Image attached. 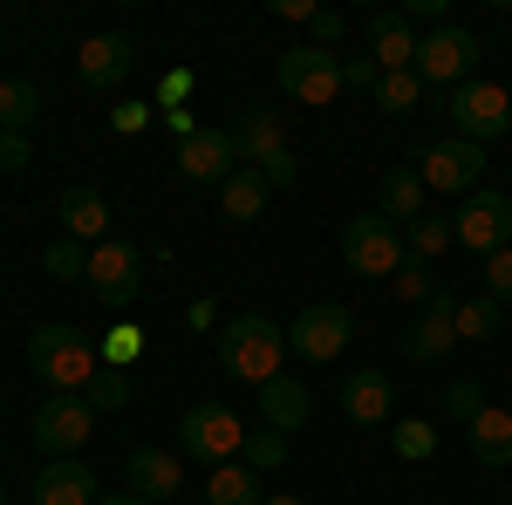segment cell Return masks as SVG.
<instances>
[{
  "instance_id": "ab89813d",
  "label": "cell",
  "mask_w": 512,
  "mask_h": 505,
  "mask_svg": "<svg viewBox=\"0 0 512 505\" xmlns=\"http://www.w3.org/2000/svg\"><path fill=\"white\" fill-rule=\"evenodd\" d=\"M35 164V144L21 130H0V171H28Z\"/></svg>"
},
{
  "instance_id": "cb8c5ba5",
  "label": "cell",
  "mask_w": 512,
  "mask_h": 505,
  "mask_svg": "<svg viewBox=\"0 0 512 505\" xmlns=\"http://www.w3.org/2000/svg\"><path fill=\"white\" fill-rule=\"evenodd\" d=\"M267 198H274V185H267L260 171H246V164L219 185V205H226V219H239V226H253V219L267 212Z\"/></svg>"
},
{
  "instance_id": "d590c367",
  "label": "cell",
  "mask_w": 512,
  "mask_h": 505,
  "mask_svg": "<svg viewBox=\"0 0 512 505\" xmlns=\"http://www.w3.org/2000/svg\"><path fill=\"white\" fill-rule=\"evenodd\" d=\"M137 355H144V328H137V321H117V328L103 335V362H110V369H130Z\"/></svg>"
},
{
  "instance_id": "ee69618b",
  "label": "cell",
  "mask_w": 512,
  "mask_h": 505,
  "mask_svg": "<svg viewBox=\"0 0 512 505\" xmlns=\"http://www.w3.org/2000/svg\"><path fill=\"white\" fill-rule=\"evenodd\" d=\"M185 96H192V69H164V82H158V103H164V110H178Z\"/></svg>"
},
{
  "instance_id": "4316f807",
  "label": "cell",
  "mask_w": 512,
  "mask_h": 505,
  "mask_svg": "<svg viewBox=\"0 0 512 505\" xmlns=\"http://www.w3.org/2000/svg\"><path fill=\"white\" fill-rule=\"evenodd\" d=\"M35 117H41V89L28 76H0V130H21L28 137Z\"/></svg>"
},
{
  "instance_id": "4fadbf2b",
  "label": "cell",
  "mask_w": 512,
  "mask_h": 505,
  "mask_svg": "<svg viewBox=\"0 0 512 505\" xmlns=\"http://www.w3.org/2000/svg\"><path fill=\"white\" fill-rule=\"evenodd\" d=\"M123 492L144 499V505H171L178 492H185V458H171V451H158V444L130 451V458H123Z\"/></svg>"
},
{
  "instance_id": "8d00e7d4",
  "label": "cell",
  "mask_w": 512,
  "mask_h": 505,
  "mask_svg": "<svg viewBox=\"0 0 512 505\" xmlns=\"http://www.w3.org/2000/svg\"><path fill=\"white\" fill-rule=\"evenodd\" d=\"M451 219H417V226H410V253H417V260H431V253H444V246H451Z\"/></svg>"
},
{
  "instance_id": "e0dca14e",
  "label": "cell",
  "mask_w": 512,
  "mask_h": 505,
  "mask_svg": "<svg viewBox=\"0 0 512 505\" xmlns=\"http://www.w3.org/2000/svg\"><path fill=\"white\" fill-rule=\"evenodd\" d=\"M362 41H369V62H376L383 76H396V69H417V28H410L396 7L369 14V21H362Z\"/></svg>"
},
{
  "instance_id": "7402d4cb",
  "label": "cell",
  "mask_w": 512,
  "mask_h": 505,
  "mask_svg": "<svg viewBox=\"0 0 512 505\" xmlns=\"http://www.w3.org/2000/svg\"><path fill=\"white\" fill-rule=\"evenodd\" d=\"M62 239H82V246H89V239H96V246L110 239V198L96 192V185H69V192H62Z\"/></svg>"
},
{
  "instance_id": "603a6c76",
  "label": "cell",
  "mask_w": 512,
  "mask_h": 505,
  "mask_svg": "<svg viewBox=\"0 0 512 505\" xmlns=\"http://www.w3.org/2000/svg\"><path fill=\"white\" fill-rule=\"evenodd\" d=\"M465 444H472L478 465H492V471L512 465V410H492V403H485L472 424H465Z\"/></svg>"
},
{
  "instance_id": "7dc6e473",
  "label": "cell",
  "mask_w": 512,
  "mask_h": 505,
  "mask_svg": "<svg viewBox=\"0 0 512 505\" xmlns=\"http://www.w3.org/2000/svg\"><path fill=\"white\" fill-rule=\"evenodd\" d=\"M96 505H144V499H130V492H103Z\"/></svg>"
},
{
  "instance_id": "1f68e13d",
  "label": "cell",
  "mask_w": 512,
  "mask_h": 505,
  "mask_svg": "<svg viewBox=\"0 0 512 505\" xmlns=\"http://www.w3.org/2000/svg\"><path fill=\"white\" fill-rule=\"evenodd\" d=\"M499 301H485V294H478V301H458V342H492V335H499Z\"/></svg>"
},
{
  "instance_id": "7c38bea8",
  "label": "cell",
  "mask_w": 512,
  "mask_h": 505,
  "mask_svg": "<svg viewBox=\"0 0 512 505\" xmlns=\"http://www.w3.org/2000/svg\"><path fill=\"white\" fill-rule=\"evenodd\" d=\"M478 178H485V144H465V137H444L424 151V192H451L472 198Z\"/></svg>"
},
{
  "instance_id": "3957f363",
  "label": "cell",
  "mask_w": 512,
  "mask_h": 505,
  "mask_svg": "<svg viewBox=\"0 0 512 505\" xmlns=\"http://www.w3.org/2000/svg\"><path fill=\"white\" fill-rule=\"evenodd\" d=\"M178 437H185V458L205 471L219 465H239V451H246V424H239V410H226V403H192L185 410V424H178Z\"/></svg>"
},
{
  "instance_id": "f6af8a7d",
  "label": "cell",
  "mask_w": 512,
  "mask_h": 505,
  "mask_svg": "<svg viewBox=\"0 0 512 505\" xmlns=\"http://www.w3.org/2000/svg\"><path fill=\"white\" fill-rule=\"evenodd\" d=\"M110 123H117V130H144V123H151V103H123Z\"/></svg>"
},
{
  "instance_id": "6da1fadb",
  "label": "cell",
  "mask_w": 512,
  "mask_h": 505,
  "mask_svg": "<svg viewBox=\"0 0 512 505\" xmlns=\"http://www.w3.org/2000/svg\"><path fill=\"white\" fill-rule=\"evenodd\" d=\"M28 369H35L55 396H82L89 376L103 369V349L82 335L76 321H41L35 335H28Z\"/></svg>"
},
{
  "instance_id": "9a60e30c",
  "label": "cell",
  "mask_w": 512,
  "mask_h": 505,
  "mask_svg": "<svg viewBox=\"0 0 512 505\" xmlns=\"http://www.w3.org/2000/svg\"><path fill=\"white\" fill-rule=\"evenodd\" d=\"M130 69H137V48H130V35H117V28H103V35H89L76 48V82L82 89H117V82H130Z\"/></svg>"
},
{
  "instance_id": "5b68a950",
  "label": "cell",
  "mask_w": 512,
  "mask_h": 505,
  "mask_svg": "<svg viewBox=\"0 0 512 505\" xmlns=\"http://www.w3.org/2000/svg\"><path fill=\"white\" fill-rule=\"evenodd\" d=\"M342 260H349V273L396 280V267H403V233H396L383 212H355L349 226H342Z\"/></svg>"
},
{
  "instance_id": "7bdbcfd3",
  "label": "cell",
  "mask_w": 512,
  "mask_h": 505,
  "mask_svg": "<svg viewBox=\"0 0 512 505\" xmlns=\"http://www.w3.org/2000/svg\"><path fill=\"white\" fill-rule=\"evenodd\" d=\"M396 14H403L410 28H417V21H431V28H444V21H451V7H444V0H403Z\"/></svg>"
},
{
  "instance_id": "30bf717a",
  "label": "cell",
  "mask_w": 512,
  "mask_h": 505,
  "mask_svg": "<svg viewBox=\"0 0 512 505\" xmlns=\"http://www.w3.org/2000/svg\"><path fill=\"white\" fill-rule=\"evenodd\" d=\"M355 335V314L335 308V301H315V308H301L287 321V355H301V362H335V355L349 349Z\"/></svg>"
},
{
  "instance_id": "8992f818",
  "label": "cell",
  "mask_w": 512,
  "mask_h": 505,
  "mask_svg": "<svg viewBox=\"0 0 512 505\" xmlns=\"http://www.w3.org/2000/svg\"><path fill=\"white\" fill-rule=\"evenodd\" d=\"M472 62H478V35L458 28V21L417 35V76H424V89H458V82H472Z\"/></svg>"
},
{
  "instance_id": "5bb4252c",
  "label": "cell",
  "mask_w": 512,
  "mask_h": 505,
  "mask_svg": "<svg viewBox=\"0 0 512 505\" xmlns=\"http://www.w3.org/2000/svg\"><path fill=\"white\" fill-rule=\"evenodd\" d=\"M458 349V301L437 287L431 308H417V321H403V355L410 362H444Z\"/></svg>"
},
{
  "instance_id": "f1b7e54d",
  "label": "cell",
  "mask_w": 512,
  "mask_h": 505,
  "mask_svg": "<svg viewBox=\"0 0 512 505\" xmlns=\"http://www.w3.org/2000/svg\"><path fill=\"white\" fill-rule=\"evenodd\" d=\"M239 465L246 471H280L287 465V430H246V451H239Z\"/></svg>"
},
{
  "instance_id": "2e32d148",
  "label": "cell",
  "mask_w": 512,
  "mask_h": 505,
  "mask_svg": "<svg viewBox=\"0 0 512 505\" xmlns=\"http://www.w3.org/2000/svg\"><path fill=\"white\" fill-rule=\"evenodd\" d=\"M239 171V151H233V130H192L178 144V178L185 185H226Z\"/></svg>"
},
{
  "instance_id": "681fc988",
  "label": "cell",
  "mask_w": 512,
  "mask_h": 505,
  "mask_svg": "<svg viewBox=\"0 0 512 505\" xmlns=\"http://www.w3.org/2000/svg\"><path fill=\"white\" fill-rule=\"evenodd\" d=\"M0 505H7V485H0Z\"/></svg>"
},
{
  "instance_id": "7a4b0ae2",
  "label": "cell",
  "mask_w": 512,
  "mask_h": 505,
  "mask_svg": "<svg viewBox=\"0 0 512 505\" xmlns=\"http://www.w3.org/2000/svg\"><path fill=\"white\" fill-rule=\"evenodd\" d=\"M219 369L233 376V383H274L280 369H287V328H280L274 314H233L226 328H219Z\"/></svg>"
},
{
  "instance_id": "bcb514c9",
  "label": "cell",
  "mask_w": 512,
  "mask_h": 505,
  "mask_svg": "<svg viewBox=\"0 0 512 505\" xmlns=\"http://www.w3.org/2000/svg\"><path fill=\"white\" fill-rule=\"evenodd\" d=\"M274 14H280V21H301V28H308V21H315V0H274Z\"/></svg>"
},
{
  "instance_id": "60d3db41",
  "label": "cell",
  "mask_w": 512,
  "mask_h": 505,
  "mask_svg": "<svg viewBox=\"0 0 512 505\" xmlns=\"http://www.w3.org/2000/svg\"><path fill=\"white\" fill-rule=\"evenodd\" d=\"M260 178H267L274 192H287V185L301 178V157H294V151H274V157H267V164H260Z\"/></svg>"
},
{
  "instance_id": "d6986e66",
  "label": "cell",
  "mask_w": 512,
  "mask_h": 505,
  "mask_svg": "<svg viewBox=\"0 0 512 505\" xmlns=\"http://www.w3.org/2000/svg\"><path fill=\"white\" fill-rule=\"evenodd\" d=\"M96 471L82 465V458H48L35 478V505H96Z\"/></svg>"
},
{
  "instance_id": "4dcf8cb0",
  "label": "cell",
  "mask_w": 512,
  "mask_h": 505,
  "mask_svg": "<svg viewBox=\"0 0 512 505\" xmlns=\"http://www.w3.org/2000/svg\"><path fill=\"white\" fill-rule=\"evenodd\" d=\"M390 451L410 458V465H424V458H437V430L424 424V417H403V424L390 430Z\"/></svg>"
},
{
  "instance_id": "f546056e",
  "label": "cell",
  "mask_w": 512,
  "mask_h": 505,
  "mask_svg": "<svg viewBox=\"0 0 512 505\" xmlns=\"http://www.w3.org/2000/svg\"><path fill=\"white\" fill-rule=\"evenodd\" d=\"M431 294H437V273H431V260L403 253V267H396V301H410V308H431Z\"/></svg>"
},
{
  "instance_id": "f907efd6",
  "label": "cell",
  "mask_w": 512,
  "mask_h": 505,
  "mask_svg": "<svg viewBox=\"0 0 512 505\" xmlns=\"http://www.w3.org/2000/svg\"><path fill=\"white\" fill-rule=\"evenodd\" d=\"M506 96H512V89H506Z\"/></svg>"
},
{
  "instance_id": "52a82bcc",
  "label": "cell",
  "mask_w": 512,
  "mask_h": 505,
  "mask_svg": "<svg viewBox=\"0 0 512 505\" xmlns=\"http://www.w3.org/2000/svg\"><path fill=\"white\" fill-rule=\"evenodd\" d=\"M451 233H458V246H465V253H485V260H492V253H506V246H512V198L478 185L472 198H458Z\"/></svg>"
},
{
  "instance_id": "d4e9b609",
  "label": "cell",
  "mask_w": 512,
  "mask_h": 505,
  "mask_svg": "<svg viewBox=\"0 0 512 505\" xmlns=\"http://www.w3.org/2000/svg\"><path fill=\"white\" fill-rule=\"evenodd\" d=\"M205 505H267V492H260V471L219 465L212 478H205Z\"/></svg>"
},
{
  "instance_id": "484cf974",
  "label": "cell",
  "mask_w": 512,
  "mask_h": 505,
  "mask_svg": "<svg viewBox=\"0 0 512 505\" xmlns=\"http://www.w3.org/2000/svg\"><path fill=\"white\" fill-rule=\"evenodd\" d=\"M376 212H383L390 226H396V219H410V226H417V219H424V171H390Z\"/></svg>"
},
{
  "instance_id": "74e56055",
  "label": "cell",
  "mask_w": 512,
  "mask_h": 505,
  "mask_svg": "<svg viewBox=\"0 0 512 505\" xmlns=\"http://www.w3.org/2000/svg\"><path fill=\"white\" fill-rule=\"evenodd\" d=\"M485 301H499V308H512V246L485 260Z\"/></svg>"
},
{
  "instance_id": "44dd1931",
  "label": "cell",
  "mask_w": 512,
  "mask_h": 505,
  "mask_svg": "<svg viewBox=\"0 0 512 505\" xmlns=\"http://www.w3.org/2000/svg\"><path fill=\"white\" fill-rule=\"evenodd\" d=\"M308 417H315V396H308V383H294L287 369H280L274 383H260V424H267V430H287V437H294Z\"/></svg>"
},
{
  "instance_id": "8fae6325",
  "label": "cell",
  "mask_w": 512,
  "mask_h": 505,
  "mask_svg": "<svg viewBox=\"0 0 512 505\" xmlns=\"http://www.w3.org/2000/svg\"><path fill=\"white\" fill-rule=\"evenodd\" d=\"M89 430H96L89 396H48V403L35 410V451H48V458H76L82 444H89Z\"/></svg>"
},
{
  "instance_id": "ffe728a7",
  "label": "cell",
  "mask_w": 512,
  "mask_h": 505,
  "mask_svg": "<svg viewBox=\"0 0 512 505\" xmlns=\"http://www.w3.org/2000/svg\"><path fill=\"white\" fill-rule=\"evenodd\" d=\"M390 410H396V383L383 369H355L342 383V417L349 424H390Z\"/></svg>"
},
{
  "instance_id": "f35d334b",
  "label": "cell",
  "mask_w": 512,
  "mask_h": 505,
  "mask_svg": "<svg viewBox=\"0 0 512 505\" xmlns=\"http://www.w3.org/2000/svg\"><path fill=\"white\" fill-rule=\"evenodd\" d=\"M308 35H315V48H335V41L349 35V14H335V7H315V21H308Z\"/></svg>"
},
{
  "instance_id": "d6a6232c",
  "label": "cell",
  "mask_w": 512,
  "mask_h": 505,
  "mask_svg": "<svg viewBox=\"0 0 512 505\" xmlns=\"http://www.w3.org/2000/svg\"><path fill=\"white\" fill-rule=\"evenodd\" d=\"M41 267H48V280H89V246L82 239H55L41 253Z\"/></svg>"
},
{
  "instance_id": "83f0119b",
  "label": "cell",
  "mask_w": 512,
  "mask_h": 505,
  "mask_svg": "<svg viewBox=\"0 0 512 505\" xmlns=\"http://www.w3.org/2000/svg\"><path fill=\"white\" fill-rule=\"evenodd\" d=\"M417 103H424V76H417V69H396V76L376 82V110H390V117H410Z\"/></svg>"
},
{
  "instance_id": "b9f144b4",
  "label": "cell",
  "mask_w": 512,
  "mask_h": 505,
  "mask_svg": "<svg viewBox=\"0 0 512 505\" xmlns=\"http://www.w3.org/2000/svg\"><path fill=\"white\" fill-rule=\"evenodd\" d=\"M376 82H383V69H376L369 55H349V62H342V89H376Z\"/></svg>"
},
{
  "instance_id": "277c9868",
  "label": "cell",
  "mask_w": 512,
  "mask_h": 505,
  "mask_svg": "<svg viewBox=\"0 0 512 505\" xmlns=\"http://www.w3.org/2000/svg\"><path fill=\"white\" fill-rule=\"evenodd\" d=\"M274 82L294 96V103L321 110V103L342 96V55H335V48H315V41H301V48H287V55L274 62Z\"/></svg>"
},
{
  "instance_id": "ba28073f",
  "label": "cell",
  "mask_w": 512,
  "mask_h": 505,
  "mask_svg": "<svg viewBox=\"0 0 512 505\" xmlns=\"http://www.w3.org/2000/svg\"><path fill=\"white\" fill-rule=\"evenodd\" d=\"M512 130V96L499 82H458L451 89V137L465 144H492Z\"/></svg>"
},
{
  "instance_id": "e575fe53",
  "label": "cell",
  "mask_w": 512,
  "mask_h": 505,
  "mask_svg": "<svg viewBox=\"0 0 512 505\" xmlns=\"http://www.w3.org/2000/svg\"><path fill=\"white\" fill-rule=\"evenodd\" d=\"M478 410H485V383H478V376H458V383H444V417L472 424Z\"/></svg>"
},
{
  "instance_id": "836d02e7",
  "label": "cell",
  "mask_w": 512,
  "mask_h": 505,
  "mask_svg": "<svg viewBox=\"0 0 512 505\" xmlns=\"http://www.w3.org/2000/svg\"><path fill=\"white\" fill-rule=\"evenodd\" d=\"M82 396H89V410H123V403H130V369H110V362H103Z\"/></svg>"
},
{
  "instance_id": "c3c4849f",
  "label": "cell",
  "mask_w": 512,
  "mask_h": 505,
  "mask_svg": "<svg viewBox=\"0 0 512 505\" xmlns=\"http://www.w3.org/2000/svg\"><path fill=\"white\" fill-rule=\"evenodd\" d=\"M267 505H308V499H294V492H267Z\"/></svg>"
},
{
  "instance_id": "9c48e42d",
  "label": "cell",
  "mask_w": 512,
  "mask_h": 505,
  "mask_svg": "<svg viewBox=\"0 0 512 505\" xmlns=\"http://www.w3.org/2000/svg\"><path fill=\"white\" fill-rule=\"evenodd\" d=\"M89 294H96L103 308H130V301L144 294V253H137L130 239L89 246Z\"/></svg>"
},
{
  "instance_id": "ac0fdd59",
  "label": "cell",
  "mask_w": 512,
  "mask_h": 505,
  "mask_svg": "<svg viewBox=\"0 0 512 505\" xmlns=\"http://www.w3.org/2000/svg\"><path fill=\"white\" fill-rule=\"evenodd\" d=\"M226 130H233V151H239V164H246V171H260V164H267L274 151H287L280 110H267V103H246V110H239Z\"/></svg>"
}]
</instances>
